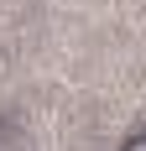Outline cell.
Instances as JSON below:
<instances>
[{"label":"cell","instance_id":"cell-1","mask_svg":"<svg viewBox=\"0 0 146 151\" xmlns=\"http://www.w3.org/2000/svg\"><path fill=\"white\" fill-rule=\"evenodd\" d=\"M120 151H146V136H131V141H125Z\"/></svg>","mask_w":146,"mask_h":151}]
</instances>
